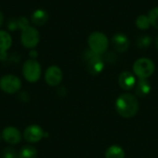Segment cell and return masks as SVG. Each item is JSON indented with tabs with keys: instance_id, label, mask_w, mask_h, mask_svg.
Listing matches in <instances>:
<instances>
[{
	"instance_id": "obj_22",
	"label": "cell",
	"mask_w": 158,
	"mask_h": 158,
	"mask_svg": "<svg viewBox=\"0 0 158 158\" xmlns=\"http://www.w3.org/2000/svg\"><path fill=\"white\" fill-rule=\"evenodd\" d=\"M104 59H105L107 63H109V64H114V63L117 62L118 56H117V55H116L115 53L109 52V53H107V54L105 56V58H104Z\"/></svg>"
},
{
	"instance_id": "obj_9",
	"label": "cell",
	"mask_w": 158,
	"mask_h": 158,
	"mask_svg": "<svg viewBox=\"0 0 158 158\" xmlns=\"http://www.w3.org/2000/svg\"><path fill=\"white\" fill-rule=\"evenodd\" d=\"M44 79L49 86L52 87L57 86L58 84H60L63 79L62 70L60 69V68L56 66H51L46 69L44 74Z\"/></svg>"
},
{
	"instance_id": "obj_10",
	"label": "cell",
	"mask_w": 158,
	"mask_h": 158,
	"mask_svg": "<svg viewBox=\"0 0 158 158\" xmlns=\"http://www.w3.org/2000/svg\"><path fill=\"white\" fill-rule=\"evenodd\" d=\"M1 136L3 140L9 144H19L21 141V133L15 127H6Z\"/></svg>"
},
{
	"instance_id": "obj_5",
	"label": "cell",
	"mask_w": 158,
	"mask_h": 158,
	"mask_svg": "<svg viewBox=\"0 0 158 158\" xmlns=\"http://www.w3.org/2000/svg\"><path fill=\"white\" fill-rule=\"evenodd\" d=\"M88 44L92 51L103 55L108 47V39L104 33L94 31L89 36Z\"/></svg>"
},
{
	"instance_id": "obj_24",
	"label": "cell",
	"mask_w": 158,
	"mask_h": 158,
	"mask_svg": "<svg viewBox=\"0 0 158 158\" xmlns=\"http://www.w3.org/2000/svg\"><path fill=\"white\" fill-rule=\"evenodd\" d=\"M3 21H4V15H3L2 11L0 10V28H1V26L3 24Z\"/></svg>"
},
{
	"instance_id": "obj_8",
	"label": "cell",
	"mask_w": 158,
	"mask_h": 158,
	"mask_svg": "<svg viewBox=\"0 0 158 158\" xmlns=\"http://www.w3.org/2000/svg\"><path fill=\"white\" fill-rule=\"evenodd\" d=\"M47 133L42 129V127L38 125H31L28 126L23 132V137L27 143H35L40 142L44 137H47Z\"/></svg>"
},
{
	"instance_id": "obj_13",
	"label": "cell",
	"mask_w": 158,
	"mask_h": 158,
	"mask_svg": "<svg viewBox=\"0 0 158 158\" xmlns=\"http://www.w3.org/2000/svg\"><path fill=\"white\" fill-rule=\"evenodd\" d=\"M12 38L6 31H0V59L4 60L6 57V51L11 47Z\"/></svg>"
},
{
	"instance_id": "obj_18",
	"label": "cell",
	"mask_w": 158,
	"mask_h": 158,
	"mask_svg": "<svg viewBox=\"0 0 158 158\" xmlns=\"http://www.w3.org/2000/svg\"><path fill=\"white\" fill-rule=\"evenodd\" d=\"M150 25H151V23H150V19H149L148 16L141 15L136 19V26L140 30H147L150 27Z\"/></svg>"
},
{
	"instance_id": "obj_6",
	"label": "cell",
	"mask_w": 158,
	"mask_h": 158,
	"mask_svg": "<svg viewBox=\"0 0 158 158\" xmlns=\"http://www.w3.org/2000/svg\"><path fill=\"white\" fill-rule=\"evenodd\" d=\"M21 88V81L19 77L11 74L3 76L0 79V89L8 94H13L19 92Z\"/></svg>"
},
{
	"instance_id": "obj_11",
	"label": "cell",
	"mask_w": 158,
	"mask_h": 158,
	"mask_svg": "<svg viewBox=\"0 0 158 158\" xmlns=\"http://www.w3.org/2000/svg\"><path fill=\"white\" fill-rule=\"evenodd\" d=\"M111 44L113 48L119 53H124L130 46V41L128 37L123 33H117L112 37Z\"/></svg>"
},
{
	"instance_id": "obj_1",
	"label": "cell",
	"mask_w": 158,
	"mask_h": 158,
	"mask_svg": "<svg viewBox=\"0 0 158 158\" xmlns=\"http://www.w3.org/2000/svg\"><path fill=\"white\" fill-rule=\"evenodd\" d=\"M139 107V102L136 96L129 93L120 94L115 103L117 113L124 118H133L138 113Z\"/></svg>"
},
{
	"instance_id": "obj_21",
	"label": "cell",
	"mask_w": 158,
	"mask_h": 158,
	"mask_svg": "<svg viewBox=\"0 0 158 158\" xmlns=\"http://www.w3.org/2000/svg\"><path fill=\"white\" fill-rule=\"evenodd\" d=\"M2 158H19V153L16 152L15 149L11 147H6L2 151L1 154Z\"/></svg>"
},
{
	"instance_id": "obj_4",
	"label": "cell",
	"mask_w": 158,
	"mask_h": 158,
	"mask_svg": "<svg viewBox=\"0 0 158 158\" xmlns=\"http://www.w3.org/2000/svg\"><path fill=\"white\" fill-rule=\"evenodd\" d=\"M154 62L146 57L137 59L133 64V72L139 79H147L155 72Z\"/></svg>"
},
{
	"instance_id": "obj_16",
	"label": "cell",
	"mask_w": 158,
	"mask_h": 158,
	"mask_svg": "<svg viewBox=\"0 0 158 158\" xmlns=\"http://www.w3.org/2000/svg\"><path fill=\"white\" fill-rule=\"evenodd\" d=\"M105 158H125V152L118 145H111L106 149Z\"/></svg>"
},
{
	"instance_id": "obj_15",
	"label": "cell",
	"mask_w": 158,
	"mask_h": 158,
	"mask_svg": "<svg viewBox=\"0 0 158 158\" xmlns=\"http://www.w3.org/2000/svg\"><path fill=\"white\" fill-rule=\"evenodd\" d=\"M48 20V14L44 9H37L31 15V21L37 26H42Z\"/></svg>"
},
{
	"instance_id": "obj_19",
	"label": "cell",
	"mask_w": 158,
	"mask_h": 158,
	"mask_svg": "<svg viewBox=\"0 0 158 158\" xmlns=\"http://www.w3.org/2000/svg\"><path fill=\"white\" fill-rule=\"evenodd\" d=\"M152 43V38L149 35H141L137 38L136 44L140 48H146L148 47Z\"/></svg>"
},
{
	"instance_id": "obj_14",
	"label": "cell",
	"mask_w": 158,
	"mask_h": 158,
	"mask_svg": "<svg viewBox=\"0 0 158 158\" xmlns=\"http://www.w3.org/2000/svg\"><path fill=\"white\" fill-rule=\"evenodd\" d=\"M151 84L146 79H140L135 85V94L141 98L147 96L151 93Z\"/></svg>"
},
{
	"instance_id": "obj_2",
	"label": "cell",
	"mask_w": 158,
	"mask_h": 158,
	"mask_svg": "<svg viewBox=\"0 0 158 158\" xmlns=\"http://www.w3.org/2000/svg\"><path fill=\"white\" fill-rule=\"evenodd\" d=\"M83 60L86 64L87 71L91 75H98L100 74L105 67V59L102 55L97 54L91 49L86 50L83 54Z\"/></svg>"
},
{
	"instance_id": "obj_3",
	"label": "cell",
	"mask_w": 158,
	"mask_h": 158,
	"mask_svg": "<svg viewBox=\"0 0 158 158\" xmlns=\"http://www.w3.org/2000/svg\"><path fill=\"white\" fill-rule=\"evenodd\" d=\"M22 74L25 80L29 82H36L39 81L42 74V68L36 59H28L22 67Z\"/></svg>"
},
{
	"instance_id": "obj_26",
	"label": "cell",
	"mask_w": 158,
	"mask_h": 158,
	"mask_svg": "<svg viewBox=\"0 0 158 158\" xmlns=\"http://www.w3.org/2000/svg\"><path fill=\"white\" fill-rule=\"evenodd\" d=\"M1 138H2V136H1V135H0V141H1Z\"/></svg>"
},
{
	"instance_id": "obj_25",
	"label": "cell",
	"mask_w": 158,
	"mask_h": 158,
	"mask_svg": "<svg viewBox=\"0 0 158 158\" xmlns=\"http://www.w3.org/2000/svg\"><path fill=\"white\" fill-rule=\"evenodd\" d=\"M156 48H157V50H158V37L156 38Z\"/></svg>"
},
{
	"instance_id": "obj_23",
	"label": "cell",
	"mask_w": 158,
	"mask_h": 158,
	"mask_svg": "<svg viewBox=\"0 0 158 158\" xmlns=\"http://www.w3.org/2000/svg\"><path fill=\"white\" fill-rule=\"evenodd\" d=\"M30 56H31V58L35 59V58H36V56H37V52H36V51H34V50H31V51L30 52Z\"/></svg>"
},
{
	"instance_id": "obj_20",
	"label": "cell",
	"mask_w": 158,
	"mask_h": 158,
	"mask_svg": "<svg viewBox=\"0 0 158 158\" xmlns=\"http://www.w3.org/2000/svg\"><path fill=\"white\" fill-rule=\"evenodd\" d=\"M148 18L150 19V23L151 25H153L156 29L158 30V7L153 8L149 14H148Z\"/></svg>"
},
{
	"instance_id": "obj_7",
	"label": "cell",
	"mask_w": 158,
	"mask_h": 158,
	"mask_svg": "<svg viewBox=\"0 0 158 158\" xmlns=\"http://www.w3.org/2000/svg\"><path fill=\"white\" fill-rule=\"evenodd\" d=\"M21 44L26 48H34L40 41V33L39 31L30 25L23 30H21L20 36Z\"/></svg>"
},
{
	"instance_id": "obj_17",
	"label": "cell",
	"mask_w": 158,
	"mask_h": 158,
	"mask_svg": "<svg viewBox=\"0 0 158 158\" xmlns=\"http://www.w3.org/2000/svg\"><path fill=\"white\" fill-rule=\"evenodd\" d=\"M37 150L31 145H24L19 152V158H36Z\"/></svg>"
},
{
	"instance_id": "obj_12",
	"label": "cell",
	"mask_w": 158,
	"mask_h": 158,
	"mask_svg": "<svg viewBox=\"0 0 158 158\" xmlns=\"http://www.w3.org/2000/svg\"><path fill=\"white\" fill-rule=\"evenodd\" d=\"M118 84L124 91H131L136 85L135 76L130 71H123L118 77Z\"/></svg>"
}]
</instances>
